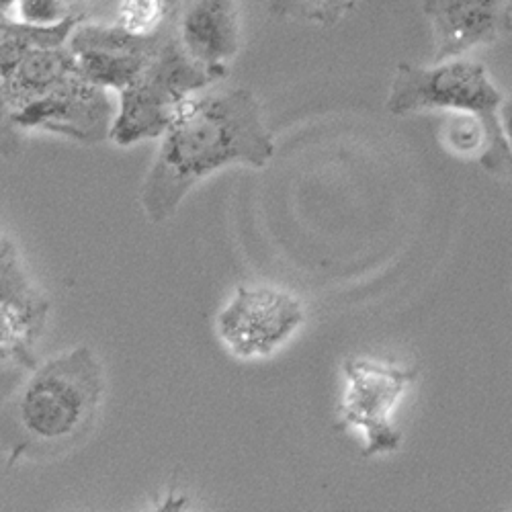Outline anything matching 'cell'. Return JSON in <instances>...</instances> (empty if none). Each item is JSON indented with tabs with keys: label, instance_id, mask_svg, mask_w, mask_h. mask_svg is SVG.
Masks as SVG:
<instances>
[{
	"label": "cell",
	"instance_id": "obj_18",
	"mask_svg": "<svg viewBox=\"0 0 512 512\" xmlns=\"http://www.w3.org/2000/svg\"><path fill=\"white\" fill-rule=\"evenodd\" d=\"M494 177H498V179H506V181H510L512 183V154H508L506 158H504V162L500 164V168L496 170V175Z\"/></svg>",
	"mask_w": 512,
	"mask_h": 512
},
{
	"label": "cell",
	"instance_id": "obj_9",
	"mask_svg": "<svg viewBox=\"0 0 512 512\" xmlns=\"http://www.w3.org/2000/svg\"><path fill=\"white\" fill-rule=\"evenodd\" d=\"M50 316V300L25 271L15 244H0V355L25 371L35 369V345Z\"/></svg>",
	"mask_w": 512,
	"mask_h": 512
},
{
	"label": "cell",
	"instance_id": "obj_1",
	"mask_svg": "<svg viewBox=\"0 0 512 512\" xmlns=\"http://www.w3.org/2000/svg\"><path fill=\"white\" fill-rule=\"evenodd\" d=\"M275 156L259 99L248 89L189 97L160 136L140 189V205L158 226L177 213L201 181L228 166L263 168Z\"/></svg>",
	"mask_w": 512,
	"mask_h": 512
},
{
	"label": "cell",
	"instance_id": "obj_17",
	"mask_svg": "<svg viewBox=\"0 0 512 512\" xmlns=\"http://www.w3.org/2000/svg\"><path fill=\"white\" fill-rule=\"evenodd\" d=\"M500 123H502V134L508 144V150L512 154V95L504 99L500 109Z\"/></svg>",
	"mask_w": 512,
	"mask_h": 512
},
{
	"label": "cell",
	"instance_id": "obj_10",
	"mask_svg": "<svg viewBox=\"0 0 512 512\" xmlns=\"http://www.w3.org/2000/svg\"><path fill=\"white\" fill-rule=\"evenodd\" d=\"M435 35V62L461 58L512 33L510 0H424Z\"/></svg>",
	"mask_w": 512,
	"mask_h": 512
},
{
	"label": "cell",
	"instance_id": "obj_7",
	"mask_svg": "<svg viewBox=\"0 0 512 512\" xmlns=\"http://www.w3.org/2000/svg\"><path fill=\"white\" fill-rule=\"evenodd\" d=\"M107 91L78 70L50 95L9 113V123L17 130L48 132L84 146H95L111 140L117 117Z\"/></svg>",
	"mask_w": 512,
	"mask_h": 512
},
{
	"label": "cell",
	"instance_id": "obj_19",
	"mask_svg": "<svg viewBox=\"0 0 512 512\" xmlns=\"http://www.w3.org/2000/svg\"><path fill=\"white\" fill-rule=\"evenodd\" d=\"M15 5H17V0H0V7H3V13H7Z\"/></svg>",
	"mask_w": 512,
	"mask_h": 512
},
{
	"label": "cell",
	"instance_id": "obj_12",
	"mask_svg": "<svg viewBox=\"0 0 512 512\" xmlns=\"http://www.w3.org/2000/svg\"><path fill=\"white\" fill-rule=\"evenodd\" d=\"M177 31L187 54L207 68H228L240 50V15L236 0H189L177 17Z\"/></svg>",
	"mask_w": 512,
	"mask_h": 512
},
{
	"label": "cell",
	"instance_id": "obj_6",
	"mask_svg": "<svg viewBox=\"0 0 512 512\" xmlns=\"http://www.w3.org/2000/svg\"><path fill=\"white\" fill-rule=\"evenodd\" d=\"M306 322V308L291 291L269 285H238L216 318L220 343L242 361L279 351Z\"/></svg>",
	"mask_w": 512,
	"mask_h": 512
},
{
	"label": "cell",
	"instance_id": "obj_13",
	"mask_svg": "<svg viewBox=\"0 0 512 512\" xmlns=\"http://www.w3.org/2000/svg\"><path fill=\"white\" fill-rule=\"evenodd\" d=\"M355 5L357 0H271L269 9L277 17L334 27Z\"/></svg>",
	"mask_w": 512,
	"mask_h": 512
},
{
	"label": "cell",
	"instance_id": "obj_16",
	"mask_svg": "<svg viewBox=\"0 0 512 512\" xmlns=\"http://www.w3.org/2000/svg\"><path fill=\"white\" fill-rule=\"evenodd\" d=\"M453 152L469 156L474 152H484L486 148V130L484 123L476 115L455 113L447 127V140Z\"/></svg>",
	"mask_w": 512,
	"mask_h": 512
},
{
	"label": "cell",
	"instance_id": "obj_11",
	"mask_svg": "<svg viewBox=\"0 0 512 512\" xmlns=\"http://www.w3.org/2000/svg\"><path fill=\"white\" fill-rule=\"evenodd\" d=\"M76 72L78 60L70 46L0 52V93L5 113L19 111L50 95Z\"/></svg>",
	"mask_w": 512,
	"mask_h": 512
},
{
	"label": "cell",
	"instance_id": "obj_15",
	"mask_svg": "<svg viewBox=\"0 0 512 512\" xmlns=\"http://www.w3.org/2000/svg\"><path fill=\"white\" fill-rule=\"evenodd\" d=\"M15 7L19 21L41 27L60 25L82 13L78 0H17Z\"/></svg>",
	"mask_w": 512,
	"mask_h": 512
},
{
	"label": "cell",
	"instance_id": "obj_5",
	"mask_svg": "<svg viewBox=\"0 0 512 512\" xmlns=\"http://www.w3.org/2000/svg\"><path fill=\"white\" fill-rule=\"evenodd\" d=\"M345 390L338 408V429L359 431L365 459L390 455L402 447L394 412L406 390L418 379L416 367L381 363L365 357L343 361Z\"/></svg>",
	"mask_w": 512,
	"mask_h": 512
},
{
	"label": "cell",
	"instance_id": "obj_8",
	"mask_svg": "<svg viewBox=\"0 0 512 512\" xmlns=\"http://www.w3.org/2000/svg\"><path fill=\"white\" fill-rule=\"evenodd\" d=\"M175 27L177 17L154 35H136L117 23L109 27L80 23L68 46L74 52L78 70L84 78L103 89L121 93L140 76Z\"/></svg>",
	"mask_w": 512,
	"mask_h": 512
},
{
	"label": "cell",
	"instance_id": "obj_2",
	"mask_svg": "<svg viewBox=\"0 0 512 512\" xmlns=\"http://www.w3.org/2000/svg\"><path fill=\"white\" fill-rule=\"evenodd\" d=\"M103 367L87 345L39 363L3 412V451L9 465L62 457L87 439L105 398Z\"/></svg>",
	"mask_w": 512,
	"mask_h": 512
},
{
	"label": "cell",
	"instance_id": "obj_4",
	"mask_svg": "<svg viewBox=\"0 0 512 512\" xmlns=\"http://www.w3.org/2000/svg\"><path fill=\"white\" fill-rule=\"evenodd\" d=\"M226 74L228 68H207L195 62L175 27L140 76L119 93L111 140L117 146H134L160 138L191 95L209 89Z\"/></svg>",
	"mask_w": 512,
	"mask_h": 512
},
{
	"label": "cell",
	"instance_id": "obj_14",
	"mask_svg": "<svg viewBox=\"0 0 512 512\" xmlns=\"http://www.w3.org/2000/svg\"><path fill=\"white\" fill-rule=\"evenodd\" d=\"M173 19L168 0H121L115 23L136 35H154Z\"/></svg>",
	"mask_w": 512,
	"mask_h": 512
},
{
	"label": "cell",
	"instance_id": "obj_3",
	"mask_svg": "<svg viewBox=\"0 0 512 512\" xmlns=\"http://www.w3.org/2000/svg\"><path fill=\"white\" fill-rule=\"evenodd\" d=\"M504 95L490 78L482 62L467 58H449L433 66L400 64L396 68L386 109L392 115H410L424 111H453L476 115L486 130V148L480 164L490 175L510 154L502 134L500 109Z\"/></svg>",
	"mask_w": 512,
	"mask_h": 512
}]
</instances>
